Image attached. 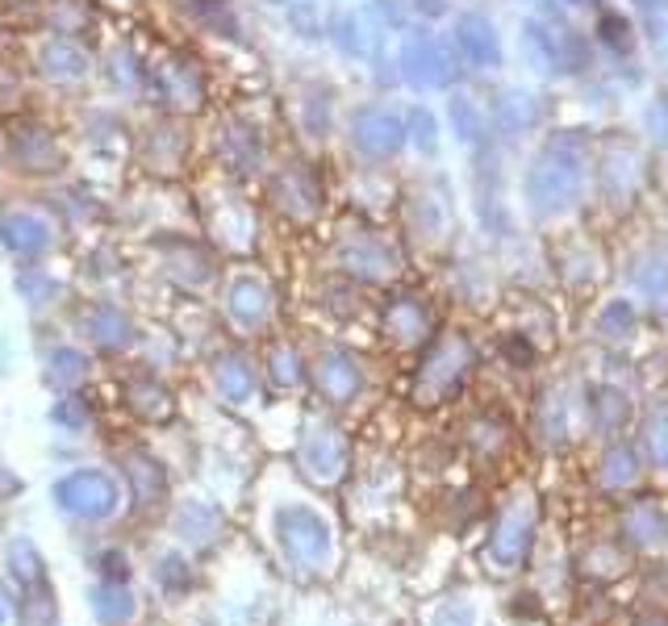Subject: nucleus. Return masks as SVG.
<instances>
[{
    "label": "nucleus",
    "mask_w": 668,
    "mask_h": 626,
    "mask_svg": "<svg viewBox=\"0 0 668 626\" xmlns=\"http://www.w3.org/2000/svg\"><path fill=\"white\" fill-rule=\"evenodd\" d=\"M580 184H585V163H580L577 138H552L543 147V155L531 163V176H527V201L534 213H560L580 197Z\"/></svg>",
    "instance_id": "obj_1"
},
{
    "label": "nucleus",
    "mask_w": 668,
    "mask_h": 626,
    "mask_svg": "<svg viewBox=\"0 0 668 626\" xmlns=\"http://www.w3.org/2000/svg\"><path fill=\"white\" fill-rule=\"evenodd\" d=\"M276 538L285 547V559L292 568L301 572H322L331 564V552H334V535H331V522L318 514L313 506H301L292 501L276 514Z\"/></svg>",
    "instance_id": "obj_2"
},
{
    "label": "nucleus",
    "mask_w": 668,
    "mask_h": 626,
    "mask_svg": "<svg viewBox=\"0 0 668 626\" xmlns=\"http://www.w3.org/2000/svg\"><path fill=\"white\" fill-rule=\"evenodd\" d=\"M472 372V347L464 335H444L430 351H426L423 368H418V384H414V397L418 405H439L451 393H460V384Z\"/></svg>",
    "instance_id": "obj_3"
},
{
    "label": "nucleus",
    "mask_w": 668,
    "mask_h": 626,
    "mask_svg": "<svg viewBox=\"0 0 668 626\" xmlns=\"http://www.w3.org/2000/svg\"><path fill=\"white\" fill-rule=\"evenodd\" d=\"M55 501L59 510L76 518H89V522H101V518H113L117 506H122V492H117V480L101 468H80L67 472L64 480L55 485Z\"/></svg>",
    "instance_id": "obj_4"
},
{
    "label": "nucleus",
    "mask_w": 668,
    "mask_h": 626,
    "mask_svg": "<svg viewBox=\"0 0 668 626\" xmlns=\"http://www.w3.org/2000/svg\"><path fill=\"white\" fill-rule=\"evenodd\" d=\"M297 464H301V472L310 476L313 485H338L347 476V464H352V443L334 426H313L310 434L301 439Z\"/></svg>",
    "instance_id": "obj_5"
},
{
    "label": "nucleus",
    "mask_w": 668,
    "mask_h": 626,
    "mask_svg": "<svg viewBox=\"0 0 668 626\" xmlns=\"http://www.w3.org/2000/svg\"><path fill=\"white\" fill-rule=\"evenodd\" d=\"M534 518H539L534 497H514L510 506L502 510L497 526H493V538H490V559L502 568V572H510V568L522 564L527 547H531V535H534Z\"/></svg>",
    "instance_id": "obj_6"
},
{
    "label": "nucleus",
    "mask_w": 668,
    "mask_h": 626,
    "mask_svg": "<svg viewBox=\"0 0 668 626\" xmlns=\"http://www.w3.org/2000/svg\"><path fill=\"white\" fill-rule=\"evenodd\" d=\"M405 135H410V130H405L401 113L384 109V105H364V109H356V117H352V147L368 159L398 155L401 147H405Z\"/></svg>",
    "instance_id": "obj_7"
},
{
    "label": "nucleus",
    "mask_w": 668,
    "mask_h": 626,
    "mask_svg": "<svg viewBox=\"0 0 668 626\" xmlns=\"http://www.w3.org/2000/svg\"><path fill=\"white\" fill-rule=\"evenodd\" d=\"M313 389L326 397L331 405H352L364 389V368L347 347H326L322 356L313 359Z\"/></svg>",
    "instance_id": "obj_8"
},
{
    "label": "nucleus",
    "mask_w": 668,
    "mask_h": 626,
    "mask_svg": "<svg viewBox=\"0 0 668 626\" xmlns=\"http://www.w3.org/2000/svg\"><path fill=\"white\" fill-rule=\"evenodd\" d=\"M272 201L280 205L289 218L306 222L322 209V184L313 176V167L306 163H285L276 176H272Z\"/></svg>",
    "instance_id": "obj_9"
},
{
    "label": "nucleus",
    "mask_w": 668,
    "mask_h": 626,
    "mask_svg": "<svg viewBox=\"0 0 668 626\" xmlns=\"http://www.w3.org/2000/svg\"><path fill=\"white\" fill-rule=\"evenodd\" d=\"M338 259L359 280H384L393 271V264H398V255L389 251V243L377 239V234H368V230L364 234H352L347 243L338 246Z\"/></svg>",
    "instance_id": "obj_10"
},
{
    "label": "nucleus",
    "mask_w": 668,
    "mask_h": 626,
    "mask_svg": "<svg viewBox=\"0 0 668 626\" xmlns=\"http://www.w3.org/2000/svg\"><path fill=\"white\" fill-rule=\"evenodd\" d=\"M401 68H405V80L418 84V89H439V84L451 80L439 43H430L423 34H410L405 38V46H401Z\"/></svg>",
    "instance_id": "obj_11"
},
{
    "label": "nucleus",
    "mask_w": 668,
    "mask_h": 626,
    "mask_svg": "<svg viewBox=\"0 0 668 626\" xmlns=\"http://www.w3.org/2000/svg\"><path fill=\"white\" fill-rule=\"evenodd\" d=\"M456 43H460L472 68H497L502 63V38H497V30L485 13H464L456 22Z\"/></svg>",
    "instance_id": "obj_12"
},
{
    "label": "nucleus",
    "mask_w": 668,
    "mask_h": 626,
    "mask_svg": "<svg viewBox=\"0 0 668 626\" xmlns=\"http://www.w3.org/2000/svg\"><path fill=\"white\" fill-rule=\"evenodd\" d=\"M430 310H426L418 297H393L389 310H384V335L401 343V347H418L430 338Z\"/></svg>",
    "instance_id": "obj_13"
},
{
    "label": "nucleus",
    "mask_w": 668,
    "mask_h": 626,
    "mask_svg": "<svg viewBox=\"0 0 668 626\" xmlns=\"http://www.w3.org/2000/svg\"><path fill=\"white\" fill-rule=\"evenodd\" d=\"M13 159H18V167L30 172V176H46V172H59L64 167V155L55 147V135L43 130V126H22L13 135Z\"/></svg>",
    "instance_id": "obj_14"
},
{
    "label": "nucleus",
    "mask_w": 668,
    "mask_h": 626,
    "mask_svg": "<svg viewBox=\"0 0 668 626\" xmlns=\"http://www.w3.org/2000/svg\"><path fill=\"white\" fill-rule=\"evenodd\" d=\"M226 310H230V317H234L239 326L255 331V326H264L267 313H272V292H267L264 280L239 276V280L226 289Z\"/></svg>",
    "instance_id": "obj_15"
},
{
    "label": "nucleus",
    "mask_w": 668,
    "mask_h": 626,
    "mask_svg": "<svg viewBox=\"0 0 668 626\" xmlns=\"http://www.w3.org/2000/svg\"><path fill=\"white\" fill-rule=\"evenodd\" d=\"M50 222L46 218H38V213H30V209H22V213H4L0 218V239H4V246L9 251H18V255H43L46 246H50Z\"/></svg>",
    "instance_id": "obj_16"
},
{
    "label": "nucleus",
    "mask_w": 668,
    "mask_h": 626,
    "mask_svg": "<svg viewBox=\"0 0 668 626\" xmlns=\"http://www.w3.org/2000/svg\"><path fill=\"white\" fill-rule=\"evenodd\" d=\"M214 384H218V393L230 405H246L255 397V368H251V359L239 356V351L218 356V363H214Z\"/></svg>",
    "instance_id": "obj_17"
},
{
    "label": "nucleus",
    "mask_w": 668,
    "mask_h": 626,
    "mask_svg": "<svg viewBox=\"0 0 668 626\" xmlns=\"http://www.w3.org/2000/svg\"><path fill=\"white\" fill-rule=\"evenodd\" d=\"M126 402H130L142 418H156V422H168L172 409H176V405H172V393H168L156 376H134V381L126 384Z\"/></svg>",
    "instance_id": "obj_18"
},
{
    "label": "nucleus",
    "mask_w": 668,
    "mask_h": 626,
    "mask_svg": "<svg viewBox=\"0 0 668 626\" xmlns=\"http://www.w3.org/2000/svg\"><path fill=\"white\" fill-rule=\"evenodd\" d=\"M89 331H92V338H96L101 347H113V351H117V347H126V343H130V335H134L130 317L117 310V305H110V301L92 305Z\"/></svg>",
    "instance_id": "obj_19"
},
{
    "label": "nucleus",
    "mask_w": 668,
    "mask_h": 626,
    "mask_svg": "<svg viewBox=\"0 0 668 626\" xmlns=\"http://www.w3.org/2000/svg\"><path fill=\"white\" fill-rule=\"evenodd\" d=\"M260 130H251V126H226L222 135V159L234 167V172H251V167H260Z\"/></svg>",
    "instance_id": "obj_20"
},
{
    "label": "nucleus",
    "mask_w": 668,
    "mask_h": 626,
    "mask_svg": "<svg viewBox=\"0 0 668 626\" xmlns=\"http://www.w3.org/2000/svg\"><path fill=\"white\" fill-rule=\"evenodd\" d=\"M43 71L50 76V80H64V84H71V80H84L89 76V59H84V50L71 43H50L43 50Z\"/></svg>",
    "instance_id": "obj_21"
},
{
    "label": "nucleus",
    "mask_w": 668,
    "mask_h": 626,
    "mask_svg": "<svg viewBox=\"0 0 668 626\" xmlns=\"http://www.w3.org/2000/svg\"><path fill=\"white\" fill-rule=\"evenodd\" d=\"M635 476H640V455H635L631 443H614V448L598 460V480L606 489H623V485H631Z\"/></svg>",
    "instance_id": "obj_22"
},
{
    "label": "nucleus",
    "mask_w": 668,
    "mask_h": 626,
    "mask_svg": "<svg viewBox=\"0 0 668 626\" xmlns=\"http://www.w3.org/2000/svg\"><path fill=\"white\" fill-rule=\"evenodd\" d=\"M92 610H96V618H105V623H122V618H130L134 614V598L126 581H101L96 584V593H92Z\"/></svg>",
    "instance_id": "obj_23"
},
{
    "label": "nucleus",
    "mask_w": 668,
    "mask_h": 626,
    "mask_svg": "<svg viewBox=\"0 0 668 626\" xmlns=\"http://www.w3.org/2000/svg\"><path fill=\"white\" fill-rule=\"evenodd\" d=\"M635 176H640V159H635V151L614 147V155L606 159V167H601V184H606V193L626 197V193L635 188Z\"/></svg>",
    "instance_id": "obj_24"
},
{
    "label": "nucleus",
    "mask_w": 668,
    "mask_h": 626,
    "mask_svg": "<svg viewBox=\"0 0 668 626\" xmlns=\"http://www.w3.org/2000/svg\"><path fill=\"white\" fill-rule=\"evenodd\" d=\"M180 535L188 538L193 547L214 543V538H218V510H214V506H200V501L184 506V510H180Z\"/></svg>",
    "instance_id": "obj_25"
},
{
    "label": "nucleus",
    "mask_w": 668,
    "mask_h": 626,
    "mask_svg": "<svg viewBox=\"0 0 668 626\" xmlns=\"http://www.w3.org/2000/svg\"><path fill=\"white\" fill-rule=\"evenodd\" d=\"M130 485H134V497H138L142 506H151V501H159V497L168 492V476H163V468H159L156 460L134 455L130 460Z\"/></svg>",
    "instance_id": "obj_26"
},
{
    "label": "nucleus",
    "mask_w": 668,
    "mask_h": 626,
    "mask_svg": "<svg viewBox=\"0 0 668 626\" xmlns=\"http://www.w3.org/2000/svg\"><path fill=\"white\" fill-rule=\"evenodd\" d=\"M626 538L635 543V547H647V543H656V538L665 535V518H660V510L656 506H647V501H640L635 510H626Z\"/></svg>",
    "instance_id": "obj_27"
},
{
    "label": "nucleus",
    "mask_w": 668,
    "mask_h": 626,
    "mask_svg": "<svg viewBox=\"0 0 668 626\" xmlns=\"http://www.w3.org/2000/svg\"><path fill=\"white\" fill-rule=\"evenodd\" d=\"M631 280H635L640 297H647L656 310H668V268L660 264V259H647V264H640Z\"/></svg>",
    "instance_id": "obj_28"
},
{
    "label": "nucleus",
    "mask_w": 668,
    "mask_h": 626,
    "mask_svg": "<svg viewBox=\"0 0 668 626\" xmlns=\"http://www.w3.org/2000/svg\"><path fill=\"white\" fill-rule=\"evenodd\" d=\"M9 568H13V577L22 581V589H34V584L46 581L43 559H38V552H34V543H30V538H18V543L9 547Z\"/></svg>",
    "instance_id": "obj_29"
},
{
    "label": "nucleus",
    "mask_w": 668,
    "mask_h": 626,
    "mask_svg": "<svg viewBox=\"0 0 668 626\" xmlns=\"http://www.w3.org/2000/svg\"><path fill=\"white\" fill-rule=\"evenodd\" d=\"M89 376V356L84 351H76V347H59L55 356H50V381L55 384H76Z\"/></svg>",
    "instance_id": "obj_30"
},
{
    "label": "nucleus",
    "mask_w": 668,
    "mask_h": 626,
    "mask_svg": "<svg viewBox=\"0 0 668 626\" xmlns=\"http://www.w3.org/2000/svg\"><path fill=\"white\" fill-rule=\"evenodd\" d=\"M644 443L652 464H668V405H656L644 422Z\"/></svg>",
    "instance_id": "obj_31"
},
{
    "label": "nucleus",
    "mask_w": 668,
    "mask_h": 626,
    "mask_svg": "<svg viewBox=\"0 0 668 626\" xmlns=\"http://www.w3.org/2000/svg\"><path fill=\"white\" fill-rule=\"evenodd\" d=\"M598 331L606 338H626L635 331V305L631 301H610L598 317Z\"/></svg>",
    "instance_id": "obj_32"
},
{
    "label": "nucleus",
    "mask_w": 668,
    "mask_h": 626,
    "mask_svg": "<svg viewBox=\"0 0 668 626\" xmlns=\"http://www.w3.org/2000/svg\"><path fill=\"white\" fill-rule=\"evenodd\" d=\"M594 422L601 426V430H614V426L623 422L626 418V402H623V393H614V389H598L594 393Z\"/></svg>",
    "instance_id": "obj_33"
},
{
    "label": "nucleus",
    "mask_w": 668,
    "mask_h": 626,
    "mask_svg": "<svg viewBox=\"0 0 668 626\" xmlns=\"http://www.w3.org/2000/svg\"><path fill=\"white\" fill-rule=\"evenodd\" d=\"M267 368H272V381L276 384H297L301 381V359H297V351L292 347H276L272 351V359H267Z\"/></svg>",
    "instance_id": "obj_34"
},
{
    "label": "nucleus",
    "mask_w": 668,
    "mask_h": 626,
    "mask_svg": "<svg viewBox=\"0 0 668 626\" xmlns=\"http://www.w3.org/2000/svg\"><path fill=\"white\" fill-rule=\"evenodd\" d=\"M159 584H163L168 593H184V589L193 584L188 559H180V556H163V559H159Z\"/></svg>",
    "instance_id": "obj_35"
},
{
    "label": "nucleus",
    "mask_w": 668,
    "mask_h": 626,
    "mask_svg": "<svg viewBox=\"0 0 668 626\" xmlns=\"http://www.w3.org/2000/svg\"><path fill=\"white\" fill-rule=\"evenodd\" d=\"M451 121H456V135L464 138V142H476L481 138V117H476L472 101H464V96L451 101Z\"/></svg>",
    "instance_id": "obj_36"
},
{
    "label": "nucleus",
    "mask_w": 668,
    "mask_h": 626,
    "mask_svg": "<svg viewBox=\"0 0 668 626\" xmlns=\"http://www.w3.org/2000/svg\"><path fill=\"white\" fill-rule=\"evenodd\" d=\"M59 426L67 430H80V426L89 422V402H80V397H64V402L55 405V414H50Z\"/></svg>",
    "instance_id": "obj_37"
},
{
    "label": "nucleus",
    "mask_w": 668,
    "mask_h": 626,
    "mask_svg": "<svg viewBox=\"0 0 668 626\" xmlns=\"http://www.w3.org/2000/svg\"><path fill=\"white\" fill-rule=\"evenodd\" d=\"M497 113L506 117V126H510V130H518V126H527V121H531V105H527V96H518V92H514V96H506V101L497 105Z\"/></svg>",
    "instance_id": "obj_38"
},
{
    "label": "nucleus",
    "mask_w": 668,
    "mask_h": 626,
    "mask_svg": "<svg viewBox=\"0 0 668 626\" xmlns=\"http://www.w3.org/2000/svg\"><path fill=\"white\" fill-rule=\"evenodd\" d=\"M414 142H418L423 151L435 147V121H430V113L426 109H414Z\"/></svg>",
    "instance_id": "obj_39"
},
{
    "label": "nucleus",
    "mask_w": 668,
    "mask_h": 626,
    "mask_svg": "<svg viewBox=\"0 0 668 626\" xmlns=\"http://www.w3.org/2000/svg\"><path fill=\"white\" fill-rule=\"evenodd\" d=\"M647 126H652V135L668 142V101H656L652 109H647Z\"/></svg>",
    "instance_id": "obj_40"
},
{
    "label": "nucleus",
    "mask_w": 668,
    "mask_h": 626,
    "mask_svg": "<svg viewBox=\"0 0 668 626\" xmlns=\"http://www.w3.org/2000/svg\"><path fill=\"white\" fill-rule=\"evenodd\" d=\"M130 564H126V556L122 552H110V556L101 559V572H105V581H126L130 572H126Z\"/></svg>",
    "instance_id": "obj_41"
},
{
    "label": "nucleus",
    "mask_w": 668,
    "mask_h": 626,
    "mask_svg": "<svg viewBox=\"0 0 668 626\" xmlns=\"http://www.w3.org/2000/svg\"><path fill=\"white\" fill-rule=\"evenodd\" d=\"M623 34H626V22H623V18H606V43H610V46H623V43H626Z\"/></svg>",
    "instance_id": "obj_42"
},
{
    "label": "nucleus",
    "mask_w": 668,
    "mask_h": 626,
    "mask_svg": "<svg viewBox=\"0 0 668 626\" xmlns=\"http://www.w3.org/2000/svg\"><path fill=\"white\" fill-rule=\"evenodd\" d=\"M439 626H472V610H456V614H444Z\"/></svg>",
    "instance_id": "obj_43"
},
{
    "label": "nucleus",
    "mask_w": 668,
    "mask_h": 626,
    "mask_svg": "<svg viewBox=\"0 0 668 626\" xmlns=\"http://www.w3.org/2000/svg\"><path fill=\"white\" fill-rule=\"evenodd\" d=\"M668 0H644V9H665Z\"/></svg>",
    "instance_id": "obj_44"
},
{
    "label": "nucleus",
    "mask_w": 668,
    "mask_h": 626,
    "mask_svg": "<svg viewBox=\"0 0 668 626\" xmlns=\"http://www.w3.org/2000/svg\"><path fill=\"white\" fill-rule=\"evenodd\" d=\"M0 626H4V602H0Z\"/></svg>",
    "instance_id": "obj_45"
}]
</instances>
